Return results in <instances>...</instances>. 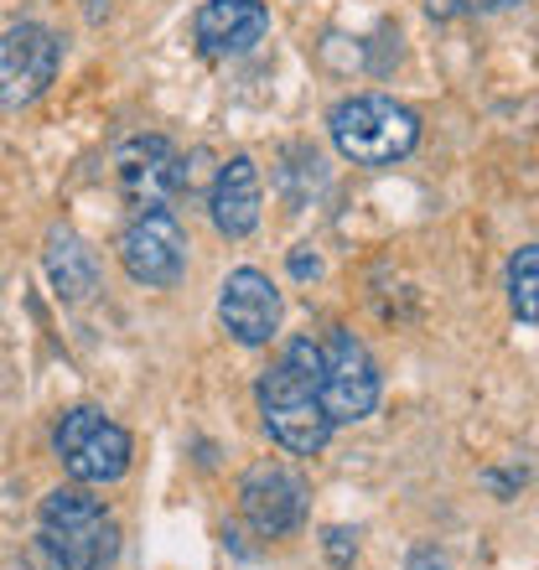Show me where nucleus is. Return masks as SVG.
Masks as SVG:
<instances>
[{
	"label": "nucleus",
	"mask_w": 539,
	"mask_h": 570,
	"mask_svg": "<svg viewBox=\"0 0 539 570\" xmlns=\"http://www.w3.org/2000/svg\"><path fill=\"white\" fill-rule=\"evenodd\" d=\"M259 415L265 431L296 456H316L332 441V415L322 405V343L291 337L285 353L259 379Z\"/></svg>",
	"instance_id": "1"
},
{
	"label": "nucleus",
	"mask_w": 539,
	"mask_h": 570,
	"mask_svg": "<svg viewBox=\"0 0 539 570\" xmlns=\"http://www.w3.org/2000/svg\"><path fill=\"white\" fill-rule=\"evenodd\" d=\"M120 560V524L109 509L84 488H52L37 513V540H31V566L37 570H115Z\"/></svg>",
	"instance_id": "2"
},
{
	"label": "nucleus",
	"mask_w": 539,
	"mask_h": 570,
	"mask_svg": "<svg viewBox=\"0 0 539 570\" xmlns=\"http://www.w3.org/2000/svg\"><path fill=\"white\" fill-rule=\"evenodd\" d=\"M332 146L353 166H394L404 161L420 140L415 109L390 99V94H353L327 115Z\"/></svg>",
	"instance_id": "3"
},
{
	"label": "nucleus",
	"mask_w": 539,
	"mask_h": 570,
	"mask_svg": "<svg viewBox=\"0 0 539 570\" xmlns=\"http://www.w3.org/2000/svg\"><path fill=\"white\" fill-rule=\"evenodd\" d=\"M58 462L62 472L84 488H99V482H120L130 472V431L115 425L99 405H74L58 421Z\"/></svg>",
	"instance_id": "4"
},
{
	"label": "nucleus",
	"mask_w": 539,
	"mask_h": 570,
	"mask_svg": "<svg viewBox=\"0 0 539 570\" xmlns=\"http://www.w3.org/2000/svg\"><path fill=\"white\" fill-rule=\"evenodd\" d=\"M115 187H120L125 208L150 213L193 187V166L182 161L166 136H130L115 150Z\"/></svg>",
	"instance_id": "5"
},
{
	"label": "nucleus",
	"mask_w": 539,
	"mask_h": 570,
	"mask_svg": "<svg viewBox=\"0 0 539 570\" xmlns=\"http://www.w3.org/2000/svg\"><path fill=\"white\" fill-rule=\"evenodd\" d=\"M322 405H327L332 425L369 421L379 405L374 358H369V347L343 327H332L327 337H322Z\"/></svg>",
	"instance_id": "6"
},
{
	"label": "nucleus",
	"mask_w": 539,
	"mask_h": 570,
	"mask_svg": "<svg viewBox=\"0 0 539 570\" xmlns=\"http://www.w3.org/2000/svg\"><path fill=\"white\" fill-rule=\"evenodd\" d=\"M62 62V42L37 21H16L0 31V105L6 109H27L37 105Z\"/></svg>",
	"instance_id": "7"
},
{
	"label": "nucleus",
	"mask_w": 539,
	"mask_h": 570,
	"mask_svg": "<svg viewBox=\"0 0 539 570\" xmlns=\"http://www.w3.org/2000/svg\"><path fill=\"white\" fill-rule=\"evenodd\" d=\"M120 265L135 285L171 291L187 275V234L166 208L135 213L130 228L120 234Z\"/></svg>",
	"instance_id": "8"
},
{
	"label": "nucleus",
	"mask_w": 539,
	"mask_h": 570,
	"mask_svg": "<svg viewBox=\"0 0 539 570\" xmlns=\"http://www.w3.org/2000/svg\"><path fill=\"white\" fill-rule=\"evenodd\" d=\"M239 513L259 540H285L306 524V482L285 462H255L239 478Z\"/></svg>",
	"instance_id": "9"
},
{
	"label": "nucleus",
	"mask_w": 539,
	"mask_h": 570,
	"mask_svg": "<svg viewBox=\"0 0 539 570\" xmlns=\"http://www.w3.org/2000/svg\"><path fill=\"white\" fill-rule=\"evenodd\" d=\"M218 322L228 327V337L244 347H265L281 332V291L265 271H228V281L218 285Z\"/></svg>",
	"instance_id": "10"
},
{
	"label": "nucleus",
	"mask_w": 539,
	"mask_h": 570,
	"mask_svg": "<svg viewBox=\"0 0 539 570\" xmlns=\"http://www.w3.org/2000/svg\"><path fill=\"white\" fill-rule=\"evenodd\" d=\"M270 11L259 0H203L193 16V37L203 58H244L255 42H265Z\"/></svg>",
	"instance_id": "11"
},
{
	"label": "nucleus",
	"mask_w": 539,
	"mask_h": 570,
	"mask_svg": "<svg viewBox=\"0 0 539 570\" xmlns=\"http://www.w3.org/2000/svg\"><path fill=\"white\" fill-rule=\"evenodd\" d=\"M213 228L224 239H249L259 228V166L249 156H228L208 187Z\"/></svg>",
	"instance_id": "12"
},
{
	"label": "nucleus",
	"mask_w": 539,
	"mask_h": 570,
	"mask_svg": "<svg viewBox=\"0 0 539 570\" xmlns=\"http://www.w3.org/2000/svg\"><path fill=\"white\" fill-rule=\"evenodd\" d=\"M42 265H47L52 291H58L68 306H78V301H89L94 291H99V265H94V249L78 239V234H68V228H52V234H47Z\"/></svg>",
	"instance_id": "13"
},
{
	"label": "nucleus",
	"mask_w": 539,
	"mask_h": 570,
	"mask_svg": "<svg viewBox=\"0 0 539 570\" xmlns=\"http://www.w3.org/2000/svg\"><path fill=\"white\" fill-rule=\"evenodd\" d=\"M509 306L525 327H539V244L513 249V259H509Z\"/></svg>",
	"instance_id": "14"
},
{
	"label": "nucleus",
	"mask_w": 539,
	"mask_h": 570,
	"mask_svg": "<svg viewBox=\"0 0 539 570\" xmlns=\"http://www.w3.org/2000/svg\"><path fill=\"white\" fill-rule=\"evenodd\" d=\"M322 550H327V560L337 570H347L353 566V560H359V534H353V529H327V534H322Z\"/></svg>",
	"instance_id": "15"
},
{
	"label": "nucleus",
	"mask_w": 539,
	"mask_h": 570,
	"mask_svg": "<svg viewBox=\"0 0 539 570\" xmlns=\"http://www.w3.org/2000/svg\"><path fill=\"white\" fill-rule=\"evenodd\" d=\"M404 570H447V560L435 556V550H415V556H410V566Z\"/></svg>",
	"instance_id": "16"
},
{
	"label": "nucleus",
	"mask_w": 539,
	"mask_h": 570,
	"mask_svg": "<svg viewBox=\"0 0 539 570\" xmlns=\"http://www.w3.org/2000/svg\"><path fill=\"white\" fill-rule=\"evenodd\" d=\"M291 271H296L301 281H306V275H316V271H322V265H316V255H306V249H296V255H291Z\"/></svg>",
	"instance_id": "17"
},
{
	"label": "nucleus",
	"mask_w": 539,
	"mask_h": 570,
	"mask_svg": "<svg viewBox=\"0 0 539 570\" xmlns=\"http://www.w3.org/2000/svg\"><path fill=\"white\" fill-rule=\"evenodd\" d=\"M482 11H503V6H513V0H478Z\"/></svg>",
	"instance_id": "18"
}]
</instances>
